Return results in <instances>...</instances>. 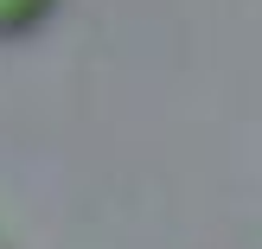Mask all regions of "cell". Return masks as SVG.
Returning <instances> with one entry per match:
<instances>
[{"mask_svg": "<svg viewBox=\"0 0 262 249\" xmlns=\"http://www.w3.org/2000/svg\"><path fill=\"white\" fill-rule=\"evenodd\" d=\"M51 0H0V32H26V26L45 19Z\"/></svg>", "mask_w": 262, "mask_h": 249, "instance_id": "1", "label": "cell"}]
</instances>
